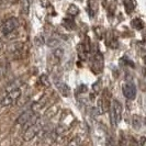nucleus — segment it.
I'll use <instances>...</instances> for the list:
<instances>
[{"label":"nucleus","instance_id":"nucleus-1","mask_svg":"<svg viewBox=\"0 0 146 146\" xmlns=\"http://www.w3.org/2000/svg\"><path fill=\"white\" fill-rule=\"evenodd\" d=\"M122 104L117 101V99L111 101V106H110V119H111V124L113 126H117L119 123L121 122L122 119Z\"/></svg>","mask_w":146,"mask_h":146},{"label":"nucleus","instance_id":"nucleus-2","mask_svg":"<svg viewBox=\"0 0 146 146\" xmlns=\"http://www.w3.org/2000/svg\"><path fill=\"white\" fill-rule=\"evenodd\" d=\"M90 67H91L92 73L96 74V75H99V74L102 73L103 67H104V57H103L101 52H96V54L91 59Z\"/></svg>","mask_w":146,"mask_h":146},{"label":"nucleus","instance_id":"nucleus-3","mask_svg":"<svg viewBox=\"0 0 146 146\" xmlns=\"http://www.w3.org/2000/svg\"><path fill=\"white\" fill-rule=\"evenodd\" d=\"M18 25H19L18 19L15 18V17H11V18H9L8 20H6V21L2 23L0 31L2 32V34L7 35V34H10L11 32H13L18 28Z\"/></svg>","mask_w":146,"mask_h":146},{"label":"nucleus","instance_id":"nucleus-4","mask_svg":"<svg viewBox=\"0 0 146 146\" xmlns=\"http://www.w3.org/2000/svg\"><path fill=\"white\" fill-rule=\"evenodd\" d=\"M40 131H41V124H40V122L37 121L36 123H34L33 125L29 126V127L25 130L24 134H23V139H24V141H31V139H34V137L36 136Z\"/></svg>","mask_w":146,"mask_h":146},{"label":"nucleus","instance_id":"nucleus-5","mask_svg":"<svg viewBox=\"0 0 146 146\" xmlns=\"http://www.w3.org/2000/svg\"><path fill=\"white\" fill-rule=\"evenodd\" d=\"M122 92H123L125 98L129 99V100H134L136 98V87L132 82H127V84L123 85Z\"/></svg>","mask_w":146,"mask_h":146},{"label":"nucleus","instance_id":"nucleus-6","mask_svg":"<svg viewBox=\"0 0 146 146\" xmlns=\"http://www.w3.org/2000/svg\"><path fill=\"white\" fill-rule=\"evenodd\" d=\"M33 115H34V111H33L32 109L28 110V111H24L21 115L18 117L17 123H18V124H20V125H25L28 122H29L30 120L32 119Z\"/></svg>","mask_w":146,"mask_h":146},{"label":"nucleus","instance_id":"nucleus-7","mask_svg":"<svg viewBox=\"0 0 146 146\" xmlns=\"http://www.w3.org/2000/svg\"><path fill=\"white\" fill-rule=\"evenodd\" d=\"M106 42H107V45L111 48H117L119 47L117 38L112 33H107L106 34Z\"/></svg>","mask_w":146,"mask_h":146},{"label":"nucleus","instance_id":"nucleus-8","mask_svg":"<svg viewBox=\"0 0 146 146\" xmlns=\"http://www.w3.org/2000/svg\"><path fill=\"white\" fill-rule=\"evenodd\" d=\"M98 10V3L96 0H88L87 1V11L91 18H94Z\"/></svg>","mask_w":146,"mask_h":146},{"label":"nucleus","instance_id":"nucleus-9","mask_svg":"<svg viewBox=\"0 0 146 146\" xmlns=\"http://www.w3.org/2000/svg\"><path fill=\"white\" fill-rule=\"evenodd\" d=\"M63 25H64L65 29L69 30V31H73V30L76 29V22H75L73 17L64 18L63 19Z\"/></svg>","mask_w":146,"mask_h":146},{"label":"nucleus","instance_id":"nucleus-10","mask_svg":"<svg viewBox=\"0 0 146 146\" xmlns=\"http://www.w3.org/2000/svg\"><path fill=\"white\" fill-rule=\"evenodd\" d=\"M57 89L63 97H69V95H70V88L68 85H66L65 82L57 84Z\"/></svg>","mask_w":146,"mask_h":146},{"label":"nucleus","instance_id":"nucleus-11","mask_svg":"<svg viewBox=\"0 0 146 146\" xmlns=\"http://www.w3.org/2000/svg\"><path fill=\"white\" fill-rule=\"evenodd\" d=\"M77 55H78L79 59L82 60V62H85V60L87 59L88 53L86 52V50H85L84 44L82 43H79L78 45H77Z\"/></svg>","mask_w":146,"mask_h":146},{"label":"nucleus","instance_id":"nucleus-12","mask_svg":"<svg viewBox=\"0 0 146 146\" xmlns=\"http://www.w3.org/2000/svg\"><path fill=\"white\" fill-rule=\"evenodd\" d=\"M123 5H124L125 11L127 15H131L132 12L134 11V8H135V2L134 0H124L123 1Z\"/></svg>","mask_w":146,"mask_h":146},{"label":"nucleus","instance_id":"nucleus-13","mask_svg":"<svg viewBox=\"0 0 146 146\" xmlns=\"http://www.w3.org/2000/svg\"><path fill=\"white\" fill-rule=\"evenodd\" d=\"M131 27L133 29L135 30H142L144 28V22L142 19H139V18H135V19H133L131 21Z\"/></svg>","mask_w":146,"mask_h":146},{"label":"nucleus","instance_id":"nucleus-14","mask_svg":"<svg viewBox=\"0 0 146 146\" xmlns=\"http://www.w3.org/2000/svg\"><path fill=\"white\" fill-rule=\"evenodd\" d=\"M132 126L135 130H139L141 126H142V117L137 115V114H134L132 117Z\"/></svg>","mask_w":146,"mask_h":146},{"label":"nucleus","instance_id":"nucleus-15","mask_svg":"<svg viewBox=\"0 0 146 146\" xmlns=\"http://www.w3.org/2000/svg\"><path fill=\"white\" fill-rule=\"evenodd\" d=\"M95 33H96V35L98 36V38L99 40H102V38H104L106 37V30H104V28H102L101 25H98V27H96L95 29Z\"/></svg>","mask_w":146,"mask_h":146},{"label":"nucleus","instance_id":"nucleus-16","mask_svg":"<svg viewBox=\"0 0 146 146\" xmlns=\"http://www.w3.org/2000/svg\"><path fill=\"white\" fill-rule=\"evenodd\" d=\"M67 13L69 15V17H76V15L79 13V9H78V7L76 6V5H74V3H72V5H69V7H68V10H67Z\"/></svg>","mask_w":146,"mask_h":146},{"label":"nucleus","instance_id":"nucleus-17","mask_svg":"<svg viewBox=\"0 0 146 146\" xmlns=\"http://www.w3.org/2000/svg\"><path fill=\"white\" fill-rule=\"evenodd\" d=\"M21 8H22V13L28 15L29 13V8H30L29 0H21Z\"/></svg>","mask_w":146,"mask_h":146},{"label":"nucleus","instance_id":"nucleus-18","mask_svg":"<svg viewBox=\"0 0 146 146\" xmlns=\"http://www.w3.org/2000/svg\"><path fill=\"white\" fill-rule=\"evenodd\" d=\"M87 91H88V88L86 85H80V86H78V88L76 89V96H77V98L80 97L82 94H86Z\"/></svg>","mask_w":146,"mask_h":146},{"label":"nucleus","instance_id":"nucleus-19","mask_svg":"<svg viewBox=\"0 0 146 146\" xmlns=\"http://www.w3.org/2000/svg\"><path fill=\"white\" fill-rule=\"evenodd\" d=\"M53 55H54V57H56L57 59H60L64 56V48H60V47L55 48L54 52H53Z\"/></svg>","mask_w":146,"mask_h":146},{"label":"nucleus","instance_id":"nucleus-20","mask_svg":"<svg viewBox=\"0 0 146 146\" xmlns=\"http://www.w3.org/2000/svg\"><path fill=\"white\" fill-rule=\"evenodd\" d=\"M101 84H102L101 79H99L97 82L94 84V86H92V91L96 92V95H98V94H99V91L101 90Z\"/></svg>","mask_w":146,"mask_h":146},{"label":"nucleus","instance_id":"nucleus-21","mask_svg":"<svg viewBox=\"0 0 146 146\" xmlns=\"http://www.w3.org/2000/svg\"><path fill=\"white\" fill-rule=\"evenodd\" d=\"M81 145V139L79 136H76V137H74L70 142H69V144L67 146H80Z\"/></svg>","mask_w":146,"mask_h":146},{"label":"nucleus","instance_id":"nucleus-22","mask_svg":"<svg viewBox=\"0 0 146 146\" xmlns=\"http://www.w3.org/2000/svg\"><path fill=\"white\" fill-rule=\"evenodd\" d=\"M84 47H85V50L87 52L88 54L91 52V45H90V38L89 37H86V40H85V42H84Z\"/></svg>","mask_w":146,"mask_h":146},{"label":"nucleus","instance_id":"nucleus-23","mask_svg":"<svg viewBox=\"0 0 146 146\" xmlns=\"http://www.w3.org/2000/svg\"><path fill=\"white\" fill-rule=\"evenodd\" d=\"M40 80H41V82L43 84L44 86H46V87L50 86V80H48V77L46 75H42L41 78H40Z\"/></svg>","mask_w":146,"mask_h":146},{"label":"nucleus","instance_id":"nucleus-24","mask_svg":"<svg viewBox=\"0 0 146 146\" xmlns=\"http://www.w3.org/2000/svg\"><path fill=\"white\" fill-rule=\"evenodd\" d=\"M107 146H117L114 139H112L111 136H108V137H107Z\"/></svg>","mask_w":146,"mask_h":146},{"label":"nucleus","instance_id":"nucleus-25","mask_svg":"<svg viewBox=\"0 0 146 146\" xmlns=\"http://www.w3.org/2000/svg\"><path fill=\"white\" fill-rule=\"evenodd\" d=\"M139 144L137 143V141L134 139V137H131L130 139V143H129V146H139Z\"/></svg>","mask_w":146,"mask_h":146},{"label":"nucleus","instance_id":"nucleus-26","mask_svg":"<svg viewBox=\"0 0 146 146\" xmlns=\"http://www.w3.org/2000/svg\"><path fill=\"white\" fill-rule=\"evenodd\" d=\"M57 44H58V41H57V40H50V41H48V46H51V47L56 46Z\"/></svg>","mask_w":146,"mask_h":146},{"label":"nucleus","instance_id":"nucleus-27","mask_svg":"<svg viewBox=\"0 0 146 146\" xmlns=\"http://www.w3.org/2000/svg\"><path fill=\"white\" fill-rule=\"evenodd\" d=\"M145 142H146V137H144V136H143V137H141V139H139V145L141 146H143L144 145V144H145Z\"/></svg>","mask_w":146,"mask_h":146},{"label":"nucleus","instance_id":"nucleus-28","mask_svg":"<svg viewBox=\"0 0 146 146\" xmlns=\"http://www.w3.org/2000/svg\"><path fill=\"white\" fill-rule=\"evenodd\" d=\"M139 46L143 48V51H146V42H139Z\"/></svg>","mask_w":146,"mask_h":146},{"label":"nucleus","instance_id":"nucleus-29","mask_svg":"<svg viewBox=\"0 0 146 146\" xmlns=\"http://www.w3.org/2000/svg\"><path fill=\"white\" fill-rule=\"evenodd\" d=\"M143 59H144V63H145V64H146V55H145V56H144V57H143Z\"/></svg>","mask_w":146,"mask_h":146}]
</instances>
